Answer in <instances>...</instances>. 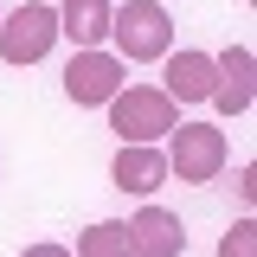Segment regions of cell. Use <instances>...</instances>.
<instances>
[{
  "label": "cell",
  "instance_id": "8fae6325",
  "mask_svg": "<svg viewBox=\"0 0 257 257\" xmlns=\"http://www.w3.org/2000/svg\"><path fill=\"white\" fill-rule=\"evenodd\" d=\"M71 257H135L128 251V225L122 219H96L90 231H77V251Z\"/></svg>",
  "mask_w": 257,
  "mask_h": 257
},
{
  "label": "cell",
  "instance_id": "5bb4252c",
  "mask_svg": "<svg viewBox=\"0 0 257 257\" xmlns=\"http://www.w3.org/2000/svg\"><path fill=\"white\" fill-rule=\"evenodd\" d=\"M0 20H7V7H0Z\"/></svg>",
  "mask_w": 257,
  "mask_h": 257
},
{
  "label": "cell",
  "instance_id": "4fadbf2b",
  "mask_svg": "<svg viewBox=\"0 0 257 257\" xmlns=\"http://www.w3.org/2000/svg\"><path fill=\"white\" fill-rule=\"evenodd\" d=\"M20 257H71V251H64V244H26Z\"/></svg>",
  "mask_w": 257,
  "mask_h": 257
},
{
  "label": "cell",
  "instance_id": "3957f363",
  "mask_svg": "<svg viewBox=\"0 0 257 257\" xmlns=\"http://www.w3.org/2000/svg\"><path fill=\"white\" fill-rule=\"evenodd\" d=\"M167 180H187V187H206V180H219L225 167V128L212 122H174L167 135Z\"/></svg>",
  "mask_w": 257,
  "mask_h": 257
},
{
  "label": "cell",
  "instance_id": "ba28073f",
  "mask_svg": "<svg viewBox=\"0 0 257 257\" xmlns=\"http://www.w3.org/2000/svg\"><path fill=\"white\" fill-rule=\"evenodd\" d=\"M161 96L180 109V103H212V52H167V77Z\"/></svg>",
  "mask_w": 257,
  "mask_h": 257
},
{
  "label": "cell",
  "instance_id": "5b68a950",
  "mask_svg": "<svg viewBox=\"0 0 257 257\" xmlns=\"http://www.w3.org/2000/svg\"><path fill=\"white\" fill-rule=\"evenodd\" d=\"M128 84V64L116 52H77V58L64 64V96L77 103V109H109V96Z\"/></svg>",
  "mask_w": 257,
  "mask_h": 257
},
{
  "label": "cell",
  "instance_id": "7c38bea8",
  "mask_svg": "<svg viewBox=\"0 0 257 257\" xmlns=\"http://www.w3.org/2000/svg\"><path fill=\"white\" fill-rule=\"evenodd\" d=\"M219 257H257V219H238L219 238Z\"/></svg>",
  "mask_w": 257,
  "mask_h": 257
},
{
  "label": "cell",
  "instance_id": "277c9868",
  "mask_svg": "<svg viewBox=\"0 0 257 257\" xmlns=\"http://www.w3.org/2000/svg\"><path fill=\"white\" fill-rule=\"evenodd\" d=\"M52 45H58V7H45V0H26L0 20V58L7 64H39Z\"/></svg>",
  "mask_w": 257,
  "mask_h": 257
},
{
  "label": "cell",
  "instance_id": "52a82bcc",
  "mask_svg": "<svg viewBox=\"0 0 257 257\" xmlns=\"http://www.w3.org/2000/svg\"><path fill=\"white\" fill-rule=\"evenodd\" d=\"M128 225V251L135 257H187V225L174 219L167 206H142Z\"/></svg>",
  "mask_w": 257,
  "mask_h": 257
},
{
  "label": "cell",
  "instance_id": "9c48e42d",
  "mask_svg": "<svg viewBox=\"0 0 257 257\" xmlns=\"http://www.w3.org/2000/svg\"><path fill=\"white\" fill-rule=\"evenodd\" d=\"M109 13H116V0H58V39H71L77 52H103Z\"/></svg>",
  "mask_w": 257,
  "mask_h": 257
},
{
  "label": "cell",
  "instance_id": "6da1fadb",
  "mask_svg": "<svg viewBox=\"0 0 257 257\" xmlns=\"http://www.w3.org/2000/svg\"><path fill=\"white\" fill-rule=\"evenodd\" d=\"M180 122V109L161 96V84H122L109 96V128L122 135V148H161Z\"/></svg>",
  "mask_w": 257,
  "mask_h": 257
},
{
  "label": "cell",
  "instance_id": "8992f818",
  "mask_svg": "<svg viewBox=\"0 0 257 257\" xmlns=\"http://www.w3.org/2000/svg\"><path fill=\"white\" fill-rule=\"evenodd\" d=\"M251 96H257V58H251V45L212 52V103H219L225 116H244Z\"/></svg>",
  "mask_w": 257,
  "mask_h": 257
},
{
  "label": "cell",
  "instance_id": "7a4b0ae2",
  "mask_svg": "<svg viewBox=\"0 0 257 257\" xmlns=\"http://www.w3.org/2000/svg\"><path fill=\"white\" fill-rule=\"evenodd\" d=\"M109 39H116V58L122 64H155L174 52V20L161 0H128L109 13Z\"/></svg>",
  "mask_w": 257,
  "mask_h": 257
},
{
  "label": "cell",
  "instance_id": "30bf717a",
  "mask_svg": "<svg viewBox=\"0 0 257 257\" xmlns=\"http://www.w3.org/2000/svg\"><path fill=\"white\" fill-rule=\"evenodd\" d=\"M109 180H116L122 193H142V199H148V193L167 180V155H161V148H116Z\"/></svg>",
  "mask_w": 257,
  "mask_h": 257
}]
</instances>
